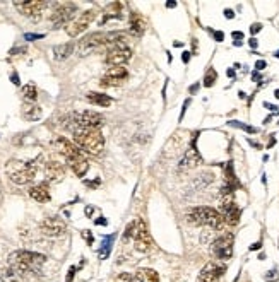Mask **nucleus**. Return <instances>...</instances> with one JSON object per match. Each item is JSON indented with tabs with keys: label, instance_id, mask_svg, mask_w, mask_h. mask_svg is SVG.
<instances>
[{
	"label": "nucleus",
	"instance_id": "obj_40",
	"mask_svg": "<svg viewBox=\"0 0 279 282\" xmlns=\"http://www.w3.org/2000/svg\"><path fill=\"white\" fill-rule=\"evenodd\" d=\"M233 38H238V40H240V38H242V40H243V33H240V31H235V33H233Z\"/></svg>",
	"mask_w": 279,
	"mask_h": 282
},
{
	"label": "nucleus",
	"instance_id": "obj_36",
	"mask_svg": "<svg viewBox=\"0 0 279 282\" xmlns=\"http://www.w3.org/2000/svg\"><path fill=\"white\" fill-rule=\"evenodd\" d=\"M182 60H183V64H189V62H190V52H183Z\"/></svg>",
	"mask_w": 279,
	"mask_h": 282
},
{
	"label": "nucleus",
	"instance_id": "obj_21",
	"mask_svg": "<svg viewBox=\"0 0 279 282\" xmlns=\"http://www.w3.org/2000/svg\"><path fill=\"white\" fill-rule=\"evenodd\" d=\"M86 99L89 101L91 105L101 106V108H108V106H110L111 103H113L110 96L101 94V92H87V94H86Z\"/></svg>",
	"mask_w": 279,
	"mask_h": 282
},
{
	"label": "nucleus",
	"instance_id": "obj_37",
	"mask_svg": "<svg viewBox=\"0 0 279 282\" xmlns=\"http://www.w3.org/2000/svg\"><path fill=\"white\" fill-rule=\"evenodd\" d=\"M214 38H216V41H223L224 35H223L221 31H216V33H214Z\"/></svg>",
	"mask_w": 279,
	"mask_h": 282
},
{
	"label": "nucleus",
	"instance_id": "obj_46",
	"mask_svg": "<svg viewBox=\"0 0 279 282\" xmlns=\"http://www.w3.org/2000/svg\"><path fill=\"white\" fill-rule=\"evenodd\" d=\"M276 98H277V99H279V89H277V91H276Z\"/></svg>",
	"mask_w": 279,
	"mask_h": 282
},
{
	"label": "nucleus",
	"instance_id": "obj_8",
	"mask_svg": "<svg viewBox=\"0 0 279 282\" xmlns=\"http://www.w3.org/2000/svg\"><path fill=\"white\" fill-rule=\"evenodd\" d=\"M233 235L231 233H224L219 238H216L211 246L213 255L218 260H229L233 255Z\"/></svg>",
	"mask_w": 279,
	"mask_h": 282
},
{
	"label": "nucleus",
	"instance_id": "obj_1",
	"mask_svg": "<svg viewBox=\"0 0 279 282\" xmlns=\"http://www.w3.org/2000/svg\"><path fill=\"white\" fill-rule=\"evenodd\" d=\"M45 257L34 251H16L9 257V267L12 270L19 272L21 275L28 277L33 272H38L45 264Z\"/></svg>",
	"mask_w": 279,
	"mask_h": 282
},
{
	"label": "nucleus",
	"instance_id": "obj_41",
	"mask_svg": "<svg viewBox=\"0 0 279 282\" xmlns=\"http://www.w3.org/2000/svg\"><path fill=\"white\" fill-rule=\"evenodd\" d=\"M259 248H261V243H253L250 246V250H259Z\"/></svg>",
	"mask_w": 279,
	"mask_h": 282
},
{
	"label": "nucleus",
	"instance_id": "obj_11",
	"mask_svg": "<svg viewBox=\"0 0 279 282\" xmlns=\"http://www.w3.org/2000/svg\"><path fill=\"white\" fill-rule=\"evenodd\" d=\"M137 226H135V235H134V241H135V250L139 251H148L151 248V236L148 231V226L143 219H137Z\"/></svg>",
	"mask_w": 279,
	"mask_h": 282
},
{
	"label": "nucleus",
	"instance_id": "obj_26",
	"mask_svg": "<svg viewBox=\"0 0 279 282\" xmlns=\"http://www.w3.org/2000/svg\"><path fill=\"white\" fill-rule=\"evenodd\" d=\"M2 280L4 282H24L26 280V277L21 275L16 270H12L11 267H7V269L2 272Z\"/></svg>",
	"mask_w": 279,
	"mask_h": 282
},
{
	"label": "nucleus",
	"instance_id": "obj_19",
	"mask_svg": "<svg viewBox=\"0 0 279 282\" xmlns=\"http://www.w3.org/2000/svg\"><path fill=\"white\" fill-rule=\"evenodd\" d=\"M146 28H148V21L141 16V14H137L134 12L130 16V31H132V35H135V36H143V33L146 31Z\"/></svg>",
	"mask_w": 279,
	"mask_h": 282
},
{
	"label": "nucleus",
	"instance_id": "obj_42",
	"mask_svg": "<svg viewBox=\"0 0 279 282\" xmlns=\"http://www.w3.org/2000/svg\"><path fill=\"white\" fill-rule=\"evenodd\" d=\"M250 46L252 48H257V40H255V38H252V40H250Z\"/></svg>",
	"mask_w": 279,
	"mask_h": 282
},
{
	"label": "nucleus",
	"instance_id": "obj_5",
	"mask_svg": "<svg viewBox=\"0 0 279 282\" xmlns=\"http://www.w3.org/2000/svg\"><path fill=\"white\" fill-rule=\"evenodd\" d=\"M105 46H108V33H91L77 43V53L84 57L87 53L96 52Z\"/></svg>",
	"mask_w": 279,
	"mask_h": 282
},
{
	"label": "nucleus",
	"instance_id": "obj_43",
	"mask_svg": "<svg viewBox=\"0 0 279 282\" xmlns=\"http://www.w3.org/2000/svg\"><path fill=\"white\" fill-rule=\"evenodd\" d=\"M96 224H105V226H106V219H98Z\"/></svg>",
	"mask_w": 279,
	"mask_h": 282
},
{
	"label": "nucleus",
	"instance_id": "obj_18",
	"mask_svg": "<svg viewBox=\"0 0 279 282\" xmlns=\"http://www.w3.org/2000/svg\"><path fill=\"white\" fill-rule=\"evenodd\" d=\"M45 174L50 182H58V180H62L65 176V169H63L60 163L50 161V163H46V166H45Z\"/></svg>",
	"mask_w": 279,
	"mask_h": 282
},
{
	"label": "nucleus",
	"instance_id": "obj_20",
	"mask_svg": "<svg viewBox=\"0 0 279 282\" xmlns=\"http://www.w3.org/2000/svg\"><path fill=\"white\" fill-rule=\"evenodd\" d=\"M68 166L72 168V171H74L77 176H84V174L87 173V169H89V163L86 161L84 158H82V154L81 156H76V158H72V159H68Z\"/></svg>",
	"mask_w": 279,
	"mask_h": 282
},
{
	"label": "nucleus",
	"instance_id": "obj_33",
	"mask_svg": "<svg viewBox=\"0 0 279 282\" xmlns=\"http://www.w3.org/2000/svg\"><path fill=\"white\" fill-rule=\"evenodd\" d=\"M74 274H76V267H71V270H68V275H67V280L65 282H71L72 277H74Z\"/></svg>",
	"mask_w": 279,
	"mask_h": 282
},
{
	"label": "nucleus",
	"instance_id": "obj_16",
	"mask_svg": "<svg viewBox=\"0 0 279 282\" xmlns=\"http://www.w3.org/2000/svg\"><path fill=\"white\" fill-rule=\"evenodd\" d=\"M200 163V154L197 147H195V140L192 142V147L187 150V154L183 156V159L180 161V168L182 169H192Z\"/></svg>",
	"mask_w": 279,
	"mask_h": 282
},
{
	"label": "nucleus",
	"instance_id": "obj_7",
	"mask_svg": "<svg viewBox=\"0 0 279 282\" xmlns=\"http://www.w3.org/2000/svg\"><path fill=\"white\" fill-rule=\"evenodd\" d=\"M130 57L132 50L124 41L111 43V45H108V53H106V64L110 67H122L130 60Z\"/></svg>",
	"mask_w": 279,
	"mask_h": 282
},
{
	"label": "nucleus",
	"instance_id": "obj_2",
	"mask_svg": "<svg viewBox=\"0 0 279 282\" xmlns=\"http://www.w3.org/2000/svg\"><path fill=\"white\" fill-rule=\"evenodd\" d=\"M74 142L76 145H79L81 149H84L86 152H89L92 156L101 154L103 147H105V137L96 129L77 127L74 130Z\"/></svg>",
	"mask_w": 279,
	"mask_h": 282
},
{
	"label": "nucleus",
	"instance_id": "obj_44",
	"mask_svg": "<svg viewBox=\"0 0 279 282\" xmlns=\"http://www.w3.org/2000/svg\"><path fill=\"white\" fill-rule=\"evenodd\" d=\"M197 89H199V84H194L192 87H190V92H195Z\"/></svg>",
	"mask_w": 279,
	"mask_h": 282
},
{
	"label": "nucleus",
	"instance_id": "obj_39",
	"mask_svg": "<svg viewBox=\"0 0 279 282\" xmlns=\"http://www.w3.org/2000/svg\"><path fill=\"white\" fill-rule=\"evenodd\" d=\"M28 40H38V38H43V35H26Z\"/></svg>",
	"mask_w": 279,
	"mask_h": 282
},
{
	"label": "nucleus",
	"instance_id": "obj_38",
	"mask_svg": "<svg viewBox=\"0 0 279 282\" xmlns=\"http://www.w3.org/2000/svg\"><path fill=\"white\" fill-rule=\"evenodd\" d=\"M82 236H84L86 238V240H87V243H89V245H91V243H92V235H89V233H82Z\"/></svg>",
	"mask_w": 279,
	"mask_h": 282
},
{
	"label": "nucleus",
	"instance_id": "obj_3",
	"mask_svg": "<svg viewBox=\"0 0 279 282\" xmlns=\"http://www.w3.org/2000/svg\"><path fill=\"white\" fill-rule=\"evenodd\" d=\"M187 221L195 226H207L219 229L223 226L224 219L219 211H214L213 207H194L187 212Z\"/></svg>",
	"mask_w": 279,
	"mask_h": 282
},
{
	"label": "nucleus",
	"instance_id": "obj_31",
	"mask_svg": "<svg viewBox=\"0 0 279 282\" xmlns=\"http://www.w3.org/2000/svg\"><path fill=\"white\" fill-rule=\"evenodd\" d=\"M135 226H137V222H130V224L127 226L125 235H124L125 240H130V238H134V235H135Z\"/></svg>",
	"mask_w": 279,
	"mask_h": 282
},
{
	"label": "nucleus",
	"instance_id": "obj_10",
	"mask_svg": "<svg viewBox=\"0 0 279 282\" xmlns=\"http://www.w3.org/2000/svg\"><path fill=\"white\" fill-rule=\"evenodd\" d=\"M14 6L19 11V14L26 17H38L43 12L48 4L41 2V0H22V2H14Z\"/></svg>",
	"mask_w": 279,
	"mask_h": 282
},
{
	"label": "nucleus",
	"instance_id": "obj_47",
	"mask_svg": "<svg viewBox=\"0 0 279 282\" xmlns=\"http://www.w3.org/2000/svg\"><path fill=\"white\" fill-rule=\"evenodd\" d=\"M276 57H277V58H279V52H277V53H276Z\"/></svg>",
	"mask_w": 279,
	"mask_h": 282
},
{
	"label": "nucleus",
	"instance_id": "obj_32",
	"mask_svg": "<svg viewBox=\"0 0 279 282\" xmlns=\"http://www.w3.org/2000/svg\"><path fill=\"white\" fill-rule=\"evenodd\" d=\"M262 29V24H252V28H250V33L252 35H255V33H259Z\"/></svg>",
	"mask_w": 279,
	"mask_h": 282
},
{
	"label": "nucleus",
	"instance_id": "obj_4",
	"mask_svg": "<svg viewBox=\"0 0 279 282\" xmlns=\"http://www.w3.org/2000/svg\"><path fill=\"white\" fill-rule=\"evenodd\" d=\"M38 171V163L29 161V163H21V161H11L7 164V173L9 178L12 180L16 185H26L33 182Z\"/></svg>",
	"mask_w": 279,
	"mask_h": 282
},
{
	"label": "nucleus",
	"instance_id": "obj_45",
	"mask_svg": "<svg viewBox=\"0 0 279 282\" xmlns=\"http://www.w3.org/2000/svg\"><path fill=\"white\" fill-rule=\"evenodd\" d=\"M166 7H168V9H171V7H177V4H175V2H168V4H166Z\"/></svg>",
	"mask_w": 279,
	"mask_h": 282
},
{
	"label": "nucleus",
	"instance_id": "obj_13",
	"mask_svg": "<svg viewBox=\"0 0 279 282\" xmlns=\"http://www.w3.org/2000/svg\"><path fill=\"white\" fill-rule=\"evenodd\" d=\"M224 265H219L218 262H209L204 265V269L199 274V282H218L224 274Z\"/></svg>",
	"mask_w": 279,
	"mask_h": 282
},
{
	"label": "nucleus",
	"instance_id": "obj_15",
	"mask_svg": "<svg viewBox=\"0 0 279 282\" xmlns=\"http://www.w3.org/2000/svg\"><path fill=\"white\" fill-rule=\"evenodd\" d=\"M55 145H57L58 152L63 154V158H65L67 161H68V159H72V158H76V156H81V150L77 149V145L72 144V142H68V140L63 139V137L57 139Z\"/></svg>",
	"mask_w": 279,
	"mask_h": 282
},
{
	"label": "nucleus",
	"instance_id": "obj_14",
	"mask_svg": "<svg viewBox=\"0 0 279 282\" xmlns=\"http://www.w3.org/2000/svg\"><path fill=\"white\" fill-rule=\"evenodd\" d=\"M77 121V127H84V129H100L103 123H105V116L96 113V111L87 110L84 113H81L76 118Z\"/></svg>",
	"mask_w": 279,
	"mask_h": 282
},
{
	"label": "nucleus",
	"instance_id": "obj_28",
	"mask_svg": "<svg viewBox=\"0 0 279 282\" xmlns=\"http://www.w3.org/2000/svg\"><path fill=\"white\" fill-rule=\"evenodd\" d=\"M105 75L113 77V79H119V81H125L127 77H129V72H127L124 67H110V70L106 72Z\"/></svg>",
	"mask_w": 279,
	"mask_h": 282
},
{
	"label": "nucleus",
	"instance_id": "obj_34",
	"mask_svg": "<svg viewBox=\"0 0 279 282\" xmlns=\"http://www.w3.org/2000/svg\"><path fill=\"white\" fill-rule=\"evenodd\" d=\"M255 69H257V70H264V69H266V62H264V60H259L257 64H255Z\"/></svg>",
	"mask_w": 279,
	"mask_h": 282
},
{
	"label": "nucleus",
	"instance_id": "obj_9",
	"mask_svg": "<svg viewBox=\"0 0 279 282\" xmlns=\"http://www.w3.org/2000/svg\"><path fill=\"white\" fill-rule=\"evenodd\" d=\"M95 17H96V11H92V9H89V11H84L82 14H79L74 21H72L68 26H65V31H67V35L71 36V38H76V36H79L81 33H84L87 26H91V22L95 21Z\"/></svg>",
	"mask_w": 279,
	"mask_h": 282
},
{
	"label": "nucleus",
	"instance_id": "obj_6",
	"mask_svg": "<svg viewBox=\"0 0 279 282\" xmlns=\"http://www.w3.org/2000/svg\"><path fill=\"white\" fill-rule=\"evenodd\" d=\"M77 12V6L72 2H63V4H57L55 9H53L52 16H50V21L53 22V26L58 28V26H63V24H71L74 21V16Z\"/></svg>",
	"mask_w": 279,
	"mask_h": 282
},
{
	"label": "nucleus",
	"instance_id": "obj_22",
	"mask_svg": "<svg viewBox=\"0 0 279 282\" xmlns=\"http://www.w3.org/2000/svg\"><path fill=\"white\" fill-rule=\"evenodd\" d=\"M74 53V43H63V45H57L53 48V57L55 60H65Z\"/></svg>",
	"mask_w": 279,
	"mask_h": 282
},
{
	"label": "nucleus",
	"instance_id": "obj_12",
	"mask_svg": "<svg viewBox=\"0 0 279 282\" xmlns=\"http://www.w3.org/2000/svg\"><path fill=\"white\" fill-rule=\"evenodd\" d=\"M40 229L45 236H62L67 231V226L60 217H46L41 221Z\"/></svg>",
	"mask_w": 279,
	"mask_h": 282
},
{
	"label": "nucleus",
	"instance_id": "obj_24",
	"mask_svg": "<svg viewBox=\"0 0 279 282\" xmlns=\"http://www.w3.org/2000/svg\"><path fill=\"white\" fill-rule=\"evenodd\" d=\"M135 279H137V282H159L158 272L153 270V269H141V270H137Z\"/></svg>",
	"mask_w": 279,
	"mask_h": 282
},
{
	"label": "nucleus",
	"instance_id": "obj_35",
	"mask_svg": "<svg viewBox=\"0 0 279 282\" xmlns=\"http://www.w3.org/2000/svg\"><path fill=\"white\" fill-rule=\"evenodd\" d=\"M224 17H226V19H233L235 17V12L231 11V9H226V11H224Z\"/></svg>",
	"mask_w": 279,
	"mask_h": 282
},
{
	"label": "nucleus",
	"instance_id": "obj_30",
	"mask_svg": "<svg viewBox=\"0 0 279 282\" xmlns=\"http://www.w3.org/2000/svg\"><path fill=\"white\" fill-rule=\"evenodd\" d=\"M216 79H218L216 70H214V69H209L207 74H205V77H204V86H205V87H213L214 82H216Z\"/></svg>",
	"mask_w": 279,
	"mask_h": 282
},
{
	"label": "nucleus",
	"instance_id": "obj_27",
	"mask_svg": "<svg viewBox=\"0 0 279 282\" xmlns=\"http://www.w3.org/2000/svg\"><path fill=\"white\" fill-rule=\"evenodd\" d=\"M21 94H22V99L26 101V103H34L38 98V91H36V87H34L33 84H26L22 87V91H21Z\"/></svg>",
	"mask_w": 279,
	"mask_h": 282
},
{
	"label": "nucleus",
	"instance_id": "obj_29",
	"mask_svg": "<svg viewBox=\"0 0 279 282\" xmlns=\"http://www.w3.org/2000/svg\"><path fill=\"white\" fill-rule=\"evenodd\" d=\"M124 81H119V79H113V77H108V75H103L101 81H100V86L101 87H117L120 86Z\"/></svg>",
	"mask_w": 279,
	"mask_h": 282
},
{
	"label": "nucleus",
	"instance_id": "obj_23",
	"mask_svg": "<svg viewBox=\"0 0 279 282\" xmlns=\"http://www.w3.org/2000/svg\"><path fill=\"white\" fill-rule=\"evenodd\" d=\"M22 116H24V120H28V121L38 120L41 116V108L38 105H34V103H24Z\"/></svg>",
	"mask_w": 279,
	"mask_h": 282
},
{
	"label": "nucleus",
	"instance_id": "obj_25",
	"mask_svg": "<svg viewBox=\"0 0 279 282\" xmlns=\"http://www.w3.org/2000/svg\"><path fill=\"white\" fill-rule=\"evenodd\" d=\"M240 216H242V211L238 209V206L235 203V206L229 209L228 212H224L223 214V219H224V222L229 226H237L238 222H240Z\"/></svg>",
	"mask_w": 279,
	"mask_h": 282
},
{
	"label": "nucleus",
	"instance_id": "obj_17",
	"mask_svg": "<svg viewBox=\"0 0 279 282\" xmlns=\"http://www.w3.org/2000/svg\"><path fill=\"white\" fill-rule=\"evenodd\" d=\"M29 197L33 200L45 203L50 200V190H48V185L46 183H40V185H34V187L29 188Z\"/></svg>",
	"mask_w": 279,
	"mask_h": 282
}]
</instances>
